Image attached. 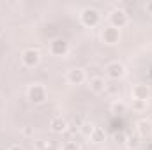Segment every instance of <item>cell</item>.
Masks as SVG:
<instances>
[{
	"instance_id": "cell-1",
	"label": "cell",
	"mask_w": 152,
	"mask_h": 150,
	"mask_svg": "<svg viewBox=\"0 0 152 150\" xmlns=\"http://www.w3.org/2000/svg\"><path fill=\"white\" fill-rule=\"evenodd\" d=\"M48 97V90L42 83H32L27 90V99L32 104H42Z\"/></svg>"
},
{
	"instance_id": "cell-2",
	"label": "cell",
	"mask_w": 152,
	"mask_h": 150,
	"mask_svg": "<svg viewBox=\"0 0 152 150\" xmlns=\"http://www.w3.org/2000/svg\"><path fill=\"white\" fill-rule=\"evenodd\" d=\"M80 20H81V23H83L85 27L94 28V27H97V25L101 23V14H99V11L94 9V7H85V9L81 11V14H80Z\"/></svg>"
},
{
	"instance_id": "cell-3",
	"label": "cell",
	"mask_w": 152,
	"mask_h": 150,
	"mask_svg": "<svg viewBox=\"0 0 152 150\" xmlns=\"http://www.w3.org/2000/svg\"><path fill=\"white\" fill-rule=\"evenodd\" d=\"M21 64L27 67V69H34L37 67L39 62H41V53H39L36 48H27L21 51Z\"/></svg>"
},
{
	"instance_id": "cell-4",
	"label": "cell",
	"mask_w": 152,
	"mask_h": 150,
	"mask_svg": "<svg viewBox=\"0 0 152 150\" xmlns=\"http://www.w3.org/2000/svg\"><path fill=\"white\" fill-rule=\"evenodd\" d=\"M104 74H106L108 79H112V81H118V79H122V78L126 76V67H124L122 62L115 60V62L106 64V67H104Z\"/></svg>"
},
{
	"instance_id": "cell-5",
	"label": "cell",
	"mask_w": 152,
	"mask_h": 150,
	"mask_svg": "<svg viewBox=\"0 0 152 150\" xmlns=\"http://www.w3.org/2000/svg\"><path fill=\"white\" fill-rule=\"evenodd\" d=\"M108 21H110V25L115 27V28H124L127 23H129V14L124 11V9H120V7H117L113 9L112 12H110V16H108Z\"/></svg>"
},
{
	"instance_id": "cell-6",
	"label": "cell",
	"mask_w": 152,
	"mask_h": 150,
	"mask_svg": "<svg viewBox=\"0 0 152 150\" xmlns=\"http://www.w3.org/2000/svg\"><path fill=\"white\" fill-rule=\"evenodd\" d=\"M50 53L53 57H66L69 53V42L64 37H57L50 42Z\"/></svg>"
},
{
	"instance_id": "cell-7",
	"label": "cell",
	"mask_w": 152,
	"mask_h": 150,
	"mask_svg": "<svg viewBox=\"0 0 152 150\" xmlns=\"http://www.w3.org/2000/svg\"><path fill=\"white\" fill-rule=\"evenodd\" d=\"M101 39H103L104 44L113 46V44H117V42L120 41V30L115 28V27H112V25H106V27L101 30Z\"/></svg>"
},
{
	"instance_id": "cell-8",
	"label": "cell",
	"mask_w": 152,
	"mask_h": 150,
	"mask_svg": "<svg viewBox=\"0 0 152 150\" xmlns=\"http://www.w3.org/2000/svg\"><path fill=\"white\" fill-rule=\"evenodd\" d=\"M106 87H108V81H106L103 76H92V78L88 79V88H90V92L96 94V95L104 94V92H106Z\"/></svg>"
},
{
	"instance_id": "cell-9",
	"label": "cell",
	"mask_w": 152,
	"mask_h": 150,
	"mask_svg": "<svg viewBox=\"0 0 152 150\" xmlns=\"http://www.w3.org/2000/svg\"><path fill=\"white\" fill-rule=\"evenodd\" d=\"M67 81L71 85H83L87 81V73L80 67H73L67 71Z\"/></svg>"
},
{
	"instance_id": "cell-10",
	"label": "cell",
	"mask_w": 152,
	"mask_h": 150,
	"mask_svg": "<svg viewBox=\"0 0 152 150\" xmlns=\"http://www.w3.org/2000/svg\"><path fill=\"white\" fill-rule=\"evenodd\" d=\"M67 127H69L67 120H66L64 117H60V115H57V117H53V118L50 120V129H51V133H55V134H62V133H66Z\"/></svg>"
},
{
	"instance_id": "cell-11",
	"label": "cell",
	"mask_w": 152,
	"mask_h": 150,
	"mask_svg": "<svg viewBox=\"0 0 152 150\" xmlns=\"http://www.w3.org/2000/svg\"><path fill=\"white\" fill-rule=\"evenodd\" d=\"M151 97V88L143 83H138L131 90V99H140V101H149Z\"/></svg>"
},
{
	"instance_id": "cell-12",
	"label": "cell",
	"mask_w": 152,
	"mask_h": 150,
	"mask_svg": "<svg viewBox=\"0 0 152 150\" xmlns=\"http://www.w3.org/2000/svg\"><path fill=\"white\" fill-rule=\"evenodd\" d=\"M136 134L140 136V138H149L152 136V122L151 120H140L138 124H136Z\"/></svg>"
},
{
	"instance_id": "cell-13",
	"label": "cell",
	"mask_w": 152,
	"mask_h": 150,
	"mask_svg": "<svg viewBox=\"0 0 152 150\" xmlns=\"http://www.w3.org/2000/svg\"><path fill=\"white\" fill-rule=\"evenodd\" d=\"M88 140L94 141V143H103V141L106 140L104 129H101V127H94V131H92V134L88 136Z\"/></svg>"
},
{
	"instance_id": "cell-14",
	"label": "cell",
	"mask_w": 152,
	"mask_h": 150,
	"mask_svg": "<svg viewBox=\"0 0 152 150\" xmlns=\"http://www.w3.org/2000/svg\"><path fill=\"white\" fill-rule=\"evenodd\" d=\"M147 106H149V101H140V99H133V101H131V108L138 113L145 111Z\"/></svg>"
},
{
	"instance_id": "cell-15",
	"label": "cell",
	"mask_w": 152,
	"mask_h": 150,
	"mask_svg": "<svg viewBox=\"0 0 152 150\" xmlns=\"http://www.w3.org/2000/svg\"><path fill=\"white\" fill-rule=\"evenodd\" d=\"M60 150H81V147H80V143L75 141V140H67V141L62 143V149Z\"/></svg>"
},
{
	"instance_id": "cell-16",
	"label": "cell",
	"mask_w": 152,
	"mask_h": 150,
	"mask_svg": "<svg viewBox=\"0 0 152 150\" xmlns=\"http://www.w3.org/2000/svg\"><path fill=\"white\" fill-rule=\"evenodd\" d=\"M94 127H96L94 124H88V122H85V124H81V125H80V133H81L83 136H87V138H88V136L92 134Z\"/></svg>"
},
{
	"instance_id": "cell-17",
	"label": "cell",
	"mask_w": 152,
	"mask_h": 150,
	"mask_svg": "<svg viewBox=\"0 0 152 150\" xmlns=\"http://www.w3.org/2000/svg\"><path fill=\"white\" fill-rule=\"evenodd\" d=\"M126 108H127V106H126V103H122L120 99H118V101H115L113 104H112V111H113V113H124V111H126Z\"/></svg>"
},
{
	"instance_id": "cell-18",
	"label": "cell",
	"mask_w": 152,
	"mask_h": 150,
	"mask_svg": "<svg viewBox=\"0 0 152 150\" xmlns=\"http://www.w3.org/2000/svg\"><path fill=\"white\" fill-rule=\"evenodd\" d=\"M138 145H140V136H138V134H136L134 138H133V136L127 138V150L129 149H136Z\"/></svg>"
},
{
	"instance_id": "cell-19",
	"label": "cell",
	"mask_w": 152,
	"mask_h": 150,
	"mask_svg": "<svg viewBox=\"0 0 152 150\" xmlns=\"http://www.w3.org/2000/svg\"><path fill=\"white\" fill-rule=\"evenodd\" d=\"M21 134H23L25 138H32V136H34V127H28V125L23 127V129H21Z\"/></svg>"
},
{
	"instance_id": "cell-20",
	"label": "cell",
	"mask_w": 152,
	"mask_h": 150,
	"mask_svg": "<svg viewBox=\"0 0 152 150\" xmlns=\"http://www.w3.org/2000/svg\"><path fill=\"white\" fill-rule=\"evenodd\" d=\"M106 92H112L113 95H118L120 94V87L118 85H108L106 87Z\"/></svg>"
},
{
	"instance_id": "cell-21",
	"label": "cell",
	"mask_w": 152,
	"mask_h": 150,
	"mask_svg": "<svg viewBox=\"0 0 152 150\" xmlns=\"http://www.w3.org/2000/svg\"><path fill=\"white\" fill-rule=\"evenodd\" d=\"M115 141H117V143H126V141H127V136H126L124 133H117V134H115Z\"/></svg>"
},
{
	"instance_id": "cell-22",
	"label": "cell",
	"mask_w": 152,
	"mask_h": 150,
	"mask_svg": "<svg viewBox=\"0 0 152 150\" xmlns=\"http://www.w3.org/2000/svg\"><path fill=\"white\" fill-rule=\"evenodd\" d=\"M145 9H147V12L152 16V2H147V5H145Z\"/></svg>"
},
{
	"instance_id": "cell-23",
	"label": "cell",
	"mask_w": 152,
	"mask_h": 150,
	"mask_svg": "<svg viewBox=\"0 0 152 150\" xmlns=\"http://www.w3.org/2000/svg\"><path fill=\"white\" fill-rule=\"evenodd\" d=\"M7 150H23V147H20V145H11Z\"/></svg>"
},
{
	"instance_id": "cell-24",
	"label": "cell",
	"mask_w": 152,
	"mask_h": 150,
	"mask_svg": "<svg viewBox=\"0 0 152 150\" xmlns=\"http://www.w3.org/2000/svg\"><path fill=\"white\" fill-rule=\"evenodd\" d=\"M41 150H57V149H55V147H51V145H46L44 149H41Z\"/></svg>"
},
{
	"instance_id": "cell-25",
	"label": "cell",
	"mask_w": 152,
	"mask_h": 150,
	"mask_svg": "<svg viewBox=\"0 0 152 150\" xmlns=\"http://www.w3.org/2000/svg\"><path fill=\"white\" fill-rule=\"evenodd\" d=\"M122 150H127V149H122Z\"/></svg>"
}]
</instances>
